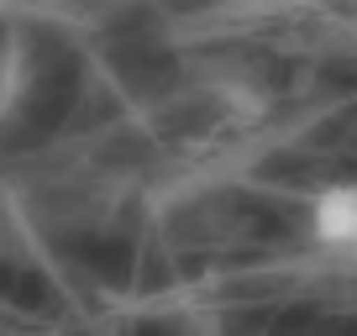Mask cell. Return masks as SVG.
<instances>
[{"mask_svg": "<svg viewBox=\"0 0 357 336\" xmlns=\"http://www.w3.org/2000/svg\"><path fill=\"white\" fill-rule=\"evenodd\" d=\"M310 242L321 252H357V184L331 179L310 194Z\"/></svg>", "mask_w": 357, "mask_h": 336, "instance_id": "6da1fadb", "label": "cell"}]
</instances>
